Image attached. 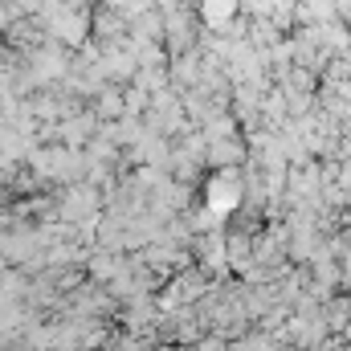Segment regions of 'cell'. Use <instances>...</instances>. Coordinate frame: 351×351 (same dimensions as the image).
Here are the masks:
<instances>
[{
	"label": "cell",
	"instance_id": "obj_1",
	"mask_svg": "<svg viewBox=\"0 0 351 351\" xmlns=\"http://www.w3.org/2000/svg\"><path fill=\"white\" fill-rule=\"evenodd\" d=\"M237 8H241V0H200V16L208 29H229Z\"/></svg>",
	"mask_w": 351,
	"mask_h": 351
}]
</instances>
